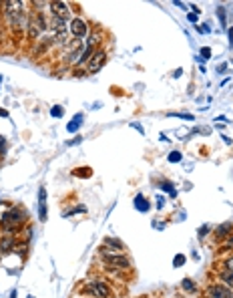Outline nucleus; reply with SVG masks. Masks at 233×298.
Here are the masks:
<instances>
[{
  "label": "nucleus",
  "instance_id": "obj_4",
  "mask_svg": "<svg viewBox=\"0 0 233 298\" xmlns=\"http://www.w3.org/2000/svg\"><path fill=\"white\" fill-rule=\"evenodd\" d=\"M46 28H48V21L44 19L40 12H32L28 16V26H26V30H28V39L30 41L40 39L44 32H46Z\"/></svg>",
  "mask_w": 233,
  "mask_h": 298
},
{
  "label": "nucleus",
  "instance_id": "obj_8",
  "mask_svg": "<svg viewBox=\"0 0 233 298\" xmlns=\"http://www.w3.org/2000/svg\"><path fill=\"white\" fill-rule=\"evenodd\" d=\"M69 28H71V32H73L75 39L87 37V32H89V26H87V22L82 21V19H73L71 24H69Z\"/></svg>",
  "mask_w": 233,
  "mask_h": 298
},
{
  "label": "nucleus",
  "instance_id": "obj_3",
  "mask_svg": "<svg viewBox=\"0 0 233 298\" xmlns=\"http://www.w3.org/2000/svg\"><path fill=\"white\" fill-rule=\"evenodd\" d=\"M101 256L107 264V268H129L131 262L123 252H116L109 246H101Z\"/></svg>",
  "mask_w": 233,
  "mask_h": 298
},
{
  "label": "nucleus",
  "instance_id": "obj_14",
  "mask_svg": "<svg viewBox=\"0 0 233 298\" xmlns=\"http://www.w3.org/2000/svg\"><path fill=\"white\" fill-rule=\"evenodd\" d=\"M105 246L113 248V250H116V252H123V250H125L123 242H119V240H116V238H107V240H105Z\"/></svg>",
  "mask_w": 233,
  "mask_h": 298
},
{
  "label": "nucleus",
  "instance_id": "obj_11",
  "mask_svg": "<svg viewBox=\"0 0 233 298\" xmlns=\"http://www.w3.org/2000/svg\"><path fill=\"white\" fill-rule=\"evenodd\" d=\"M14 250V238L10 234H4L0 238V252H12Z\"/></svg>",
  "mask_w": 233,
  "mask_h": 298
},
{
  "label": "nucleus",
  "instance_id": "obj_10",
  "mask_svg": "<svg viewBox=\"0 0 233 298\" xmlns=\"http://www.w3.org/2000/svg\"><path fill=\"white\" fill-rule=\"evenodd\" d=\"M39 220L46 222V190H39Z\"/></svg>",
  "mask_w": 233,
  "mask_h": 298
},
{
  "label": "nucleus",
  "instance_id": "obj_23",
  "mask_svg": "<svg viewBox=\"0 0 233 298\" xmlns=\"http://www.w3.org/2000/svg\"><path fill=\"white\" fill-rule=\"evenodd\" d=\"M51 113L55 115V117H60V115H62V107H55V109H53Z\"/></svg>",
  "mask_w": 233,
  "mask_h": 298
},
{
  "label": "nucleus",
  "instance_id": "obj_2",
  "mask_svg": "<svg viewBox=\"0 0 233 298\" xmlns=\"http://www.w3.org/2000/svg\"><path fill=\"white\" fill-rule=\"evenodd\" d=\"M24 218H26L24 210H20V208H10L8 212H4L2 216H0V224H2V228L6 232H16V230L22 226Z\"/></svg>",
  "mask_w": 233,
  "mask_h": 298
},
{
  "label": "nucleus",
  "instance_id": "obj_19",
  "mask_svg": "<svg viewBox=\"0 0 233 298\" xmlns=\"http://www.w3.org/2000/svg\"><path fill=\"white\" fill-rule=\"evenodd\" d=\"M78 212H87V208H85V206H78V208H75V210H71L69 213H64V216H73V213H78Z\"/></svg>",
  "mask_w": 233,
  "mask_h": 298
},
{
  "label": "nucleus",
  "instance_id": "obj_25",
  "mask_svg": "<svg viewBox=\"0 0 233 298\" xmlns=\"http://www.w3.org/2000/svg\"><path fill=\"white\" fill-rule=\"evenodd\" d=\"M189 21H191V22H195V21H197V14H195V12H193V14H189Z\"/></svg>",
  "mask_w": 233,
  "mask_h": 298
},
{
  "label": "nucleus",
  "instance_id": "obj_18",
  "mask_svg": "<svg viewBox=\"0 0 233 298\" xmlns=\"http://www.w3.org/2000/svg\"><path fill=\"white\" fill-rule=\"evenodd\" d=\"M169 161H171V163H177V161H181V153H179V151H173V153L169 155Z\"/></svg>",
  "mask_w": 233,
  "mask_h": 298
},
{
  "label": "nucleus",
  "instance_id": "obj_26",
  "mask_svg": "<svg viewBox=\"0 0 233 298\" xmlns=\"http://www.w3.org/2000/svg\"><path fill=\"white\" fill-rule=\"evenodd\" d=\"M0 115H2V117H8V113H6L4 109H0Z\"/></svg>",
  "mask_w": 233,
  "mask_h": 298
},
{
  "label": "nucleus",
  "instance_id": "obj_6",
  "mask_svg": "<svg viewBox=\"0 0 233 298\" xmlns=\"http://www.w3.org/2000/svg\"><path fill=\"white\" fill-rule=\"evenodd\" d=\"M105 63H107V53L101 51V48H95V53L87 63V75H95L97 71H101Z\"/></svg>",
  "mask_w": 233,
  "mask_h": 298
},
{
  "label": "nucleus",
  "instance_id": "obj_24",
  "mask_svg": "<svg viewBox=\"0 0 233 298\" xmlns=\"http://www.w3.org/2000/svg\"><path fill=\"white\" fill-rule=\"evenodd\" d=\"M4 145H6V141H4V137H0V155L4 153Z\"/></svg>",
  "mask_w": 233,
  "mask_h": 298
},
{
  "label": "nucleus",
  "instance_id": "obj_21",
  "mask_svg": "<svg viewBox=\"0 0 233 298\" xmlns=\"http://www.w3.org/2000/svg\"><path fill=\"white\" fill-rule=\"evenodd\" d=\"M82 170H85V171H77V175H80V177H89L91 175V170L89 168H82Z\"/></svg>",
  "mask_w": 233,
  "mask_h": 298
},
{
  "label": "nucleus",
  "instance_id": "obj_17",
  "mask_svg": "<svg viewBox=\"0 0 233 298\" xmlns=\"http://www.w3.org/2000/svg\"><path fill=\"white\" fill-rule=\"evenodd\" d=\"M171 117H181V119H193V115H187V113H171Z\"/></svg>",
  "mask_w": 233,
  "mask_h": 298
},
{
  "label": "nucleus",
  "instance_id": "obj_5",
  "mask_svg": "<svg viewBox=\"0 0 233 298\" xmlns=\"http://www.w3.org/2000/svg\"><path fill=\"white\" fill-rule=\"evenodd\" d=\"M82 292L93 294L95 298H109V294H111L109 286L105 284V280H91L89 284L82 286Z\"/></svg>",
  "mask_w": 233,
  "mask_h": 298
},
{
  "label": "nucleus",
  "instance_id": "obj_1",
  "mask_svg": "<svg viewBox=\"0 0 233 298\" xmlns=\"http://www.w3.org/2000/svg\"><path fill=\"white\" fill-rule=\"evenodd\" d=\"M4 14H6V21L12 28L24 30L28 26V16H26V10H24V2H19V0H6L4 2Z\"/></svg>",
  "mask_w": 233,
  "mask_h": 298
},
{
  "label": "nucleus",
  "instance_id": "obj_9",
  "mask_svg": "<svg viewBox=\"0 0 233 298\" xmlns=\"http://www.w3.org/2000/svg\"><path fill=\"white\" fill-rule=\"evenodd\" d=\"M207 298H233V290L223 284H215L207 288Z\"/></svg>",
  "mask_w": 233,
  "mask_h": 298
},
{
  "label": "nucleus",
  "instance_id": "obj_22",
  "mask_svg": "<svg viewBox=\"0 0 233 298\" xmlns=\"http://www.w3.org/2000/svg\"><path fill=\"white\" fill-rule=\"evenodd\" d=\"M225 268H229V270H231V272H233V256H231V258H227V260H225Z\"/></svg>",
  "mask_w": 233,
  "mask_h": 298
},
{
  "label": "nucleus",
  "instance_id": "obj_13",
  "mask_svg": "<svg viewBox=\"0 0 233 298\" xmlns=\"http://www.w3.org/2000/svg\"><path fill=\"white\" fill-rule=\"evenodd\" d=\"M231 230H233L231 222H225V224H221L217 230H215V236H217V238H227L231 234Z\"/></svg>",
  "mask_w": 233,
  "mask_h": 298
},
{
  "label": "nucleus",
  "instance_id": "obj_16",
  "mask_svg": "<svg viewBox=\"0 0 233 298\" xmlns=\"http://www.w3.org/2000/svg\"><path fill=\"white\" fill-rule=\"evenodd\" d=\"M183 288H185V290H189V292H195V290H197V288H195V284L191 282L189 278H185V280H183Z\"/></svg>",
  "mask_w": 233,
  "mask_h": 298
},
{
  "label": "nucleus",
  "instance_id": "obj_27",
  "mask_svg": "<svg viewBox=\"0 0 233 298\" xmlns=\"http://www.w3.org/2000/svg\"><path fill=\"white\" fill-rule=\"evenodd\" d=\"M227 246H231V248H233V238H229V240H227Z\"/></svg>",
  "mask_w": 233,
  "mask_h": 298
},
{
  "label": "nucleus",
  "instance_id": "obj_12",
  "mask_svg": "<svg viewBox=\"0 0 233 298\" xmlns=\"http://www.w3.org/2000/svg\"><path fill=\"white\" fill-rule=\"evenodd\" d=\"M219 280L223 282V286H227L229 290H233V272L229 268H225V270L219 272Z\"/></svg>",
  "mask_w": 233,
  "mask_h": 298
},
{
  "label": "nucleus",
  "instance_id": "obj_20",
  "mask_svg": "<svg viewBox=\"0 0 233 298\" xmlns=\"http://www.w3.org/2000/svg\"><path fill=\"white\" fill-rule=\"evenodd\" d=\"M201 57H203V59H209V57H211V48L203 46V48H201Z\"/></svg>",
  "mask_w": 233,
  "mask_h": 298
},
{
  "label": "nucleus",
  "instance_id": "obj_7",
  "mask_svg": "<svg viewBox=\"0 0 233 298\" xmlns=\"http://www.w3.org/2000/svg\"><path fill=\"white\" fill-rule=\"evenodd\" d=\"M48 8H51V14L55 16V19H60V21H66L69 22V19H71V8H69V4H64V2H51L48 4Z\"/></svg>",
  "mask_w": 233,
  "mask_h": 298
},
{
  "label": "nucleus",
  "instance_id": "obj_15",
  "mask_svg": "<svg viewBox=\"0 0 233 298\" xmlns=\"http://www.w3.org/2000/svg\"><path fill=\"white\" fill-rule=\"evenodd\" d=\"M183 264H185V256H183V254H177L175 258H173V266H183Z\"/></svg>",
  "mask_w": 233,
  "mask_h": 298
}]
</instances>
